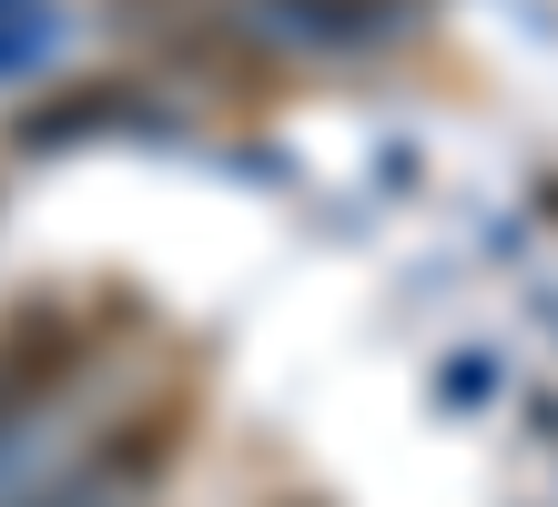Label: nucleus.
<instances>
[{"label":"nucleus","instance_id":"nucleus-3","mask_svg":"<svg viewBox=\"0 0 558 507\" xmlns=\"http://www.w3.org/2000/svg\"><path fill=\"white\" fill-rule=\"evenodd\" d=\"M92 365V315L61 294H31L11 325H0V426H21L31 406H51Z\"/></svg>","mask_w":558,"mask_h":507},{"label":"nucleus","instance_id":"nucleus-4","mask_svg":"<svg viewBox=\"0 0 558 507\" xmlns=\"http://www.w3.org/2000/svg\"><path fill=\"white\" fill-rule=\"evenodd\" d=\"M133 92L143 82H61V101H31V112L11 122L21 143H61V132H102V122H122L133 112Z\"/></svg>","mask_w":558,"mask_h":507},{"label":"nucleus","instance_id":"nucleus-5","mask_svg":"<svg viewBox=\"0 0 558 507\" xmlns=\"http://www.w3.org/2000/svg\"><path fill=\"white\" fill-rule=\"evenodd\" d=\"M305 21H336V31H355V21H397L407 0H294Z\"/></svg>","mask_w":558,"mask_h":507},{"label":"nucleus","instance_id":"nucleus-1","mask_svg":"<svg viewBox=\"0 0 558 507\" xmlns=\"http://www.w3.org/2000/svg\"><path fill=\"white\" fill-rule=\"evenodd\" d=\"M102 21L133 41L153 72L204 82V92H275V61L244 41V21L223 0H102Z\"/></svg>","mask_w":558,"mask_h":507},{"label":"nucleus","instance_id":"nucleus-6","mask_svg":"<svg viewBox=\"0 0 558 507\" xmlns=\"http://www.w3.org/2000/svg\"><path fill=\"white\" fill-rule=\"evenodd\" d=\"M275 507H325V497H275Z\"/></svg>","mask_w":558,"mask_h":507},{"label":"nucleus","instance_id":"nucleus-2","mask_svg":"<svg viewBox=\"0 0 558 507\" xmlns=\"http://www.w3.org/2000/svg\"><path fill=\"white\" fill-rule=\"evenodd\" d=\"M193 447V396H143V406H122V417H102V436L61 467V507H143L162 478H173V457Z\"/></svg>","mask_w":558,"mask_h":507}]
</instances>
